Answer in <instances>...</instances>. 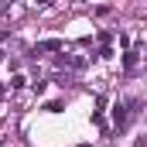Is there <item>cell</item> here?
<instances>
[{
    "mask_svg": "<svg viewBox=\"0 0 147 147\" xmlns=\"http://www.w3.org/2000/svg\"><path fill=\"white\" fill-rule=\"evenodd\" d=\"M45 51H65V41H58V38H48V41H38L34 48H31V55H45Z\"/></svg>",
    "mask_w": 147,
    "mask_h": 147,
    "instance_id": "1",
    "label": "cell"
},
{
    "mask_svg": "<svg viewBox=\"0 0 147 147\" xmlns=\"http://www.w3.org/2000/svg\"><path fill=\"white\" fill-rule=\"evenodd\" d=\"M127 120H130V106H127V103H116V106H113V123H116V130H123Z\"/></svg>",
    "mask_w": 147,
    "mask_h": 147,
    "instance_id": "2",
    "label": "cell"
},
{
    "mask_svg": "<svg viewBox=\"0 0 147 147\" xmlns=\"http://www.w3.org/2000/svg\"><path fill=\"white\" fill-rule=\"evenodd\" d=\"M137 58H140V51H137V48L123 51V69H127V72H134V69H137Z\"/></svg>",
    "mask_w": 147,
    "mask_h": 147,
    "instance_id": "3",
    "label": "cell"
},
{
    "mask_svg": "<svg viewBox=\"0 0 147 147\" xmlns=\"http://www.w3.org/2000/svg\"><path fill=\"white\" fill-rule=\"evenodd\" d=\"M24 86H28L24 75H14V79H10V89H24Z\"/></svg>",
    "mask_w": 147,
    "mask_h": 147,
    "instance_id": "4",
    "label": "cell"
},
{
    "mask_svg": "<svg viewBox=\"0 0 147 147\" xmlns=\"http://www.w3.org/2000/svg\"><path fill=\"white\" fill-rule=\"evenodd\" d=\"M79 147H89V144H79Z\"/></svg>",
    "mask_w": 147,
    "mask_h": 147,
    "instance_id": "5",
    "label": "cell"
}]
</instances>
